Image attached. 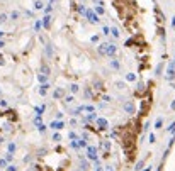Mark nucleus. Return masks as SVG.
<instances>
[{
	"label": "nucleus",
	"instance_id": "obj_4",
	"mask_svg": "<svg viewBox=\"0 0 175 171\" xmlns=\"http://www.w3.org/2000/svg\"><path fill=\"white\" fill-rule=\"evenodd\" d=\"M97 171H102V169H97Z\"/></svg>",
	"mask_w": 175,
	"mask_h": 171
},
{
	"label": "nucleus",
	"instance_id": "obj_1",
	"mask_svg": "<svg viewBox=\"0 0 175 171\" xmlns=\"http://www.w3.org/2000/svg\"><path fill=\"white\" fill-rule=\"evenodd\" d=\"M124 108H126V112H129V114H131V112L134 110V107H133V103H126V107H124Z\"/></svg>",
	"mask_w": 175,
	"mask_h": 171
},
{
	"label": "nucleus",
	"instance_id": "obj_2",
	"mask_svg": "<svg viewBox=\"0 0 175 171\" xmlns=\"http://www.w3.org/2000/svg\"><path fill=\"white\" fill-rule=\"evenodd\" d=\"M51 127H55V129H61V127H63V124H61V122H58V124H56V122H53V124H51Z\"/></svg>",
	"mask_w": 175,
	"mask_h": 171
},
{
	"label": "nucleus",
	"instance_id": "obj_3",
	"mask_svg": "<svg viewBox=\"0 0 175 171\" xmlns=\"http://www.w3.org/2000/svg\"><path fill=\"white\" fill-rule=\"evenodd\" d=\"M160 127H161V120L158 119V120H156V129H160Z\"/></svg>",
	"mask_w": 175,
	"mask_h": 171
}]
</instances>
